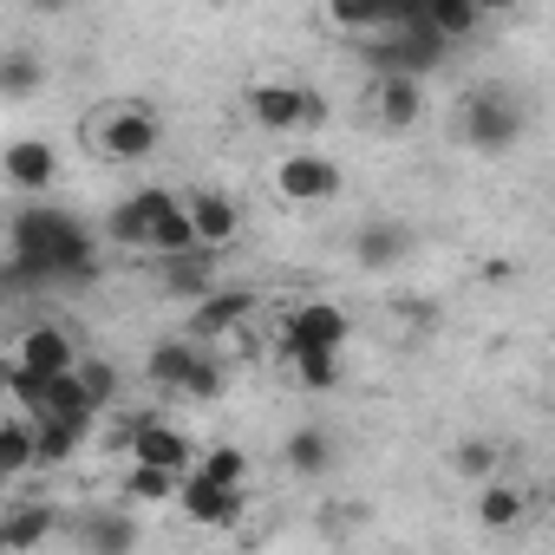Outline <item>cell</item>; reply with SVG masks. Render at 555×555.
I'll return each instance as SVG.
<instances>
[{
    "instance_id": "cell-1",
    "label": "cell",
    "mask_w": 555,
    "mask_h": 555,
    "mask_svg": "<svg viewBox=\"0 0 555 555\" xmlns=\"http://www.w3.org/2000/svg\"><path fill=\"white\" fill-rule=\"evenodd\" d=\"M34 282H66L86 288L99 282V235L73 216V209H14L8 222V288H34Z\"/></svg>"
},
{
    "instance_id": "cell-2",
    "label": "cell",
    "mask_w": 555,
    "mask_h": 555,
    "mask_svg": "<svg viewBox=\"0 0 555 555\" xmlns=\"http://www.w3.org/2000/svg\"><path fill=\"white\" fill-rule=\"evenodd\" d=\"M522 125H529L522 92H509V86H496V79H483V86H470V92L457 99V138H464L470 151H509V144L522 138Z\"/></svg>"
},
{
    "instance_id": "cell-3",
    "label": "cell",
    "mask_w": 555,
    "mask_h": 555,
    "mask_svg": "<svg viewBox=\"0 0 555 555\" xmlns=\"http://www.w3.org/2000/svg\"><path fill=\"white\" fill-rule=\"evenodd\" d=\"M444 40H431L425 27H418V0H412V14L399 21V27H386V34H373V40H360V60L379 73V79H431L438 66H444Z\"/></svg>"
},
{
    "instance_id": "cell-4",
    "label": "cell",
    "mask_w": 555,
    "mask_h": 555,
    "mask_svg": "<svg viewBox=\"0 0 555 555\" xmlns=\"http://www.w3.org/2000/svg\"><path fill=\"white\" fill-rule=\"evenodd\" d=\"M86 138H92V151H99L105 164H144V157H157V144H164V118L144 112V105H105V112L86 125Z\"/></svg>"
},
{
    "instance_id": "cell-5",
    "label": "cell",
    "mask_w": 555,
    "mask_h": 555,
    "mask_svg": "<svg viewBox=\"0 0 555 555\" xmlns=\"http://www.w3.org/2000/svg\"><path fill=\"white\" fill-rule=\"evenodd\" d=\"M144 373H151L164 392H190V399H216V392H222V366H216V353H203L190 334L157 340V347L144 353Z\"/></svg>"
},
{
    "instance_id": "cell-6",
    "label": "cell",
    "mask_w": 555,
    "mask_h": 555,
    "mask_svg": "<svg viewBox=\"0 0 555 555\" xmlns=\"http://www.w3.org/2000/svg\"><path fill=\"white\" fill-rule=\"evenodd\" d=\"M274 196H282V203H301V209L334 203V196H340V164L321 157V151H295V157L274 164Z\"/></svg>"
},
{
    "instance_id": "cell-7",
    "label": "cell",
    "mask_w": 555,
    "mask_h": 555,
    "mask_svg": "<svg viewBox=\"0 0 555 555\" xmlns=\"http://www.w3.org/2000/svg\"><path fill=\"white\" fill-rule=\"evenodd\" d=\"M125 444H131V464H151V470H177V477H190V464H196L190 438H183L177 425H164L157 412H138L131 431H125Z\"/></svg>"
},
{
    "instance_id": "cell-8",
    "label": "cell",
    "mask_w": 555,
    "mask_h": 555,
    "mask_svg": "<svg viewBox=\"0 0 555 555\" xmlns=\"http://www.w3.org/2000/svg\"><path fill=\"white\" fill-rule=\"evenodd\" d=\"M314 99H321V92H308V86L261 79V86L248 92V118H255L261 131H301V125H314Z\"/></svg>"
},
{
    "instance_id": "cell-9",
    "label": "cell",
    "mask_w": 555,
    "mask_h": 555,
    "mask_svg": "<svg viewBox=\"0 0 555 555\" xmlns=\"http://www.w3.org/2000/svg\"><path fill=\"white\" fill-rule=\"evenodd\" d=\"M164 209H177V190H131V196L105 216V235H112L118 248H144V255H151V235H157Z\"/></svg>"
},
{
    "instance_id": "cell-10",
    "label": "cell",
    "mask_w": 555,
    "mask_h": 555,
    "mask_svg": "<svg viewBox=\"0 0 555 555\" xmlns=\"http://www.w3.org/2000/svg\"><path fill=\"white\" fill-rule=\"evenodd\" d=\"M8 360L27 366V373H40V379H66V373H79V347H73V334L53 327V321H34V327L14 340Z\"/></svg>"
},
{
    "instance_id": "cell-11",
    "label": "cell",
    "mask_w": 555,
    "mask_h": 555,
    "mask_svg": "<svg viewBox=\"0 0 555 555\" xmlns=\"http://www.w3.org/2000/svg\"><path fill=\"white\" fill-rule=\"evenodd\" d=\"M412 248H418V229L399 222V216H366L360 235H353V255H360V268H373V274H392L399 261H412Z\"/></svg>"
},
{
    "instance_id": "cell-12",
    "label": "cell",
    "mask_w": 555,
    "mask_h": 555,
    "mask_svg": "<svg viewBox=\"0 0 555 555\" xmlns=\"http://www.w3.org/2000/svg\"><path fill=\"white\" fill-rule=\"evenodd\" d=\"M347 334H353V321L334 301H301L288 314V353H340Z\"/></svg>"
},
{
    "instance_id": "cell-13",
    "label": "cell",
    "mask_w": 555,
    "mask_h": 555,
    "mask_svg": "<svg viewBox=\"0 0 555 555\" xmlns=\"http://www.w3.org/2000/svg\"><path fill=\"white\" fill-rule=\"evenodd\" d=\"M190 203V222H196V242L209 248V255H222L235 235H242V203L229 196V190H190L183 196Z\"/></svg>"
},
{
    "instance_id": "cell-14",
    "label": "cell",
    "mask_w": 555,
    "mask_h": 555,
    "mask_svg": "<svg viewBox=\"0 0 555 555\" xmlns=\"http://www.w3.org/2000/svg\"><path fill=\"white\" fill-rule=\"evenodd\" d=\"M177 503L190 509V522H209V529H235V522L248 516V490H222V483H209L203 470L183 477V496H177Z\"/></svg>"
},
{
    "instance_id": "cell-15",
    "label": "cell",
    "mask_w": 555,
    "mask_h": 555,
    "mask_svg": "<svg viewBox=\"0 0 555 555\" xmlns=\"http://www.w3.org/2000/svg\"><path fill=\"white\" fill-rule=\"evenodd\" d=\"M248 314H255V295H248V288H216L209 301H196V308H190V327H183V334L203 347V340H222V334H235Z\"/></svg>"
},
{
    "instance_id": "cell-16",
    "label": "cell",
    "mask_w": 555,
    "mask_h": 555,
    "mask_svg": "<svg viewBox=\"0 0 555 555\" xmlns=\"http://www.w3.org/2000/svg\"><path fill=\"white\" fill-rule=\"evenodd\" d=\"M0 164H8V183H14L21 196H40V190H53V177H60V157H53L47 138H14Z\"/></svg>"
},
{
    "instance_id": "cell-17",
    "label": "cell",
    "mask_w": 555,
    "mask_h": 555,
    "mask_svg": "<svg viewBox=\"0 0 555 555\" xmlns=\"http://www.w3.org/2000/svg\"><path fill=\"white\" fill-rule=\"evenodd\" d=\"M490 21V8H483V0H418V27L431 34V40H470L477 27Z\"/></svg>"
},
{
    "instance_id": "cell-18",
    "label": "cell",
    "mask_w": 555,
    "mask_h": 555,
    "mask_svg": "<svg viewBox=\"0 0 555 555\" xmlns=\"http://www.w3.org/2000/svg\"><path fill=\"white\" fill-rule=\"evenodd\" d=\"M373 112L386 131H412L425 118V79H373Z\"/></svg>"
},
{
    "instance_id": "cell-19",
    "label": "cell",
    "mask_w": 555,
    "mask_h": 555,
    "mask_svg": "<svg viewBox=\"0 0 555 555\" xmlns=\"http://www.w3.org/2000/svg\"><path fill=\"white\" fill-rule=\"evenodd\" d=\"M164 295H177V301H209L216 295V255L209 248H196V255H183V261H164Z\"/></svg>"
},
{
    "instance_id": "cell-20",
    "label": "cell",
    "mask_w": 555,
    "mask_h": 555,
    "mask_svg": "<svg viewBox=\"0 0 555 555\" xmlns=\"http://www.w3.org/2000/svg\"><path fill=\"white\" fill-rule=\"evenodd\" d=\"M79 542H86V555H131L138 548V522L125 509H99V516L79 522Z\"/></svg>"
},
{
    "instance_id": "cell-21",
    "label": "cell",
    "mask_w": 555,
    "mask_h": 555,
    "mask_svg": "<svg viewBox=\"0 0 555 555\" xmlns=\"http://www.w3.org/2000/svg\"><path fill=\"white\" fill-rule=\"evenodd\" d=\"M34 464H40V418H34V412H14L8 425H0V470L21 477V470H34Z\"/></svg>"
},
{
    "instance_id": "cell-22",
    "label": "cell",
    "mask_w": 555,
    "mask_h": 555,
    "mask_svg": "<svg viewBox=\"0 0 555 555\" xmlns=\"http://www.w3.org/2000/svg\"><path fill=\"white\" fill-rule=\"evenodd\" d=\"M282 457H288L295 477H321V470H334V431L327 425H301V431H288Z\"/></svg>"
},
{
    "instance_id": "cell-23",
    "label": "cell",
    "mask_w": 555,
    "mask_h": 555,
    "mask_svg": "<svg viewBox=\"0 0 555 555\" xmlns=\"http://www.w3.org/2000/svg\"><path fill=\"white\" fill-rule=\"evenodd\" d=\"M53 529H60V509H53V503H21V509L8 516V529H0V542H8V555H27V548H40Z\"/></svg>"
},
{
    "instance_id": "cell-24",
    "label": "cell",
    "mask_w": 555,
    "mask_h": 555,
    "mask_svg": "<svg viewBox=\"0 0 555 555\" xmlns=\"http://www.w3.org/2000/svg\"><path fill=\"white\" fill-rule=\"evenodd\" d=\"M522 509H529V496H522V490H509V483H483V496H477V522H483V529H496V535H503V529H516V522H522Z\"/></svg>"
},
{
    "instance_id": "cell-25",
    "label": "cell",
    "mask_w": 555,
    "mask_h": 555,
    "mask_svg": "<svg viewBox=\"0 0 555 555\" xmlns=\"http://www.w3.org/2000/svg\"><path fill=\"white\" fill-rule=\"evenodd\" d=\"M196 470L209 483H222V490H248V451H235V444H209Z\"/></svg>"
},
{
    "instance_id": "cell-26",
    "label": "cell",
    "mask_w": 555,
    "mask_h": 555,
    "mask_svg": "<svg viewBox=\"0 0 555 555\" xmlns=\"http://www.w3.org/2000/svg\"><path fill=\"white\" fill-rule=\"evenodd\" d=\"M125 490H131L138 503H170V496H183V477H177V470H151V464H131Z\"/></svg>"
},
{
    "instance_id": "cell-27",
    "label": "cell",
    "mask_w": 555,
    "mask_h": 555,
    "mask_svg": "<svg viewBox=\"0 0 555 555\" xmlns=\"http://www.w3.org/2000/svg\"><path fill=\"white\" fill-rule=\"evenodd\" d=\"M295 360V379L308 392H334L340 386V353H288Z\"/></svg>"
},
{
    "instance_id": "cell-28",
    "label": "cell",
    "mask_w": 555,
    "mask_h": 555,
    "mask_svg": "<svg viewBox=\"0 0 555 555\" xmlns=\"http://www.w3.org/2000/svg\"><path fill=\"white\" fill-rule=\"evenodd\" d=\"M34 86H40L34 53H8V60H0V99H27Z\"/></svg>"
},
{
    "instance_id": "cell-29",
    "label": "cell",
    "mask_w": 555,
    "mask_h": 555,
    "mask_svg": "<svg viewBox=\"0 0 555 555\" xmlns=\"http://www.w3.org/2000/svg\"><path fill=\"white\" fill-rule=\"evenodd\" d=\"M457 470H464L470 483H496V444H490V438H464V444H457Z\"/></svg>"
},
{
    "instance_id": "cell-30",
    "label": "cell",
    "mask_w": 555,
    "mask_h": 555,
    "mask_svg": "<svg viewBox=\"0 0 555 555\" xmlns=\"http://www.w3.org/2000/svg\"><path fill=\"white\" fill-rule=\"evenodd\" d=\"M79 379H86V392H92L99 405L118 399V366H112V360H79Z\"/></svg>"
},
{
    "instance_id": "cell-31",
    "label": "cell",
    "mask_w": 555,
    "mask_h": 555,
    "mask_svg": "<svg viewBox=\"0 0 555 555\" xmlns=\"http://www.w3.org/2000/svg\"><path fill=\"white\" fill-rule=\"evenodd\" d=\"M79 438H86L79 425H40V457H47V464H60V457H73V451H79Z\"/></svg>"
}]
</instances>
